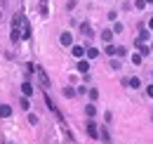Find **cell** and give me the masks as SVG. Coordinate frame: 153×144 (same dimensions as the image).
I'll return each mask as SVG.
<instances>
[{"label":"cell","instance_id":"1","mask_svg":"<svg viewBox=\"0 0 153 144\" xmlns=\"http://www.w3.org/2000/svg\"><path fill=\"white\" fill-rule=\"evenodd\" d=\"M87 135H90L92 140H99V130H97L94 121H87Z\"/></svg>","mask_w":153,"mask_h":144},{"label":"cell","instance_id":"2","mask_svg":"<svg viewBox=\"0 0 153 144\" xmlns=\"http://www.w3.org/2000/svg\"><path fill=\"white\" fill-rule=\"evenodd\" d=\"M59 40H61V45H71V43H73V36H71L68 31H64V33H61V38H59Z\"/></svg>","mask_w":153,"mask_h":144},{"label":"cell","instance_id":"3","mask_svg":"<svg viewBox=\"0 0 153 144\" xmlns=\"http://www.w3.org/2000/svg\"><path fill=\"white\" fill-rule=\"evenodd\" d=\"M38 76H40V83H42V88H50V78H47V73L38 69Z\"/></svg>","mask_w":153,"mask_h":144},{"label":"cell","instance_id":"4","mask_svg":"<svg viewBox=\"0 0 153 144\" xmlns=\"http://www.w3.org/2000/svg\"><path fill=\"white\" fill-rule=\"evenodd\" d=\"M0 116H2V118H7V116H12V109L7 106V104H0Z\"/></svg>","mask_w":153,"mask_h":144},{"label":"cell","instance_id":"5","mask_svg":"<svg viewBox=\"0 0 153 144\" xmlns=\"http://www.w3.org/2000/svg\"><path fill=\"white\" fill-rule=\"evenodd\" d=\"M21 92H24L26 97H31V94H33V85H31V83H24V85H21Z\"/></svg>","mask_w":153,"mask_h":144},{"label":"cell","instance_id":"6","mask_svg":"<svg viewBox=\"0 0 153 144\" xmlns=\"http://www.w3.org/2000/svg\"><path fill=\"white\" fill-rule=\"evenodd\" d=\"M78 71H80V73H87V71H90V64H87L85 59H82V62H78Z\"/></svg>","mask_w":153,"mask_h":144},{"label":"cell","instance_id":"7","mask_svg":"<svg viewBox=\"0 0 153 144\" xmlns=\"http://www.w3.org/2000/svg\"><path fill=\"white\" fill-rule=\"evenodd\" d=\"M101 38H104V40L108 43V40L113 38V28H104V31H101Z\"/></svg>","mask_w":153,"mask_h":144},{"label":"cell","instance_id":"8","mask_svg":"<svg viewBox=\"0 0 153 144\" xmlns=\"http://www.w3.org/2000/svg\"><path fill=\"white\" fill-rule=\"evenodd\" d=\"M10 38H12V43H19V40H21V33H19V28H12Z\"/></svg>","mask_w":153,"mask_h":144},{"label":"cell","instance_id":"9","mask_svg":"<svg viewBox=\"0 0 153 144\" xmlns=\"http://www.w3.org/2000/svg\"><path fill=\"white\" fill-rule=\"evenodd\" d=\"M94 57H99V50L97 47H87V59H94Z\"/></svg>","mask_w":153,"mask_h":144},{"label":"cell","instance_id":"10","mask_svg":"<svg viewBox=\"0 0 153 144\" xmlns=\"http://www.w3.org/2000/svg\"><path fill=\"white\" fill-rule=\"evenodd\" d=\"M82 54H85V47H82V45H76V47H73V57H82Z\"/></svg>","mask_w":153,"mask_h":144},{"label":"cell","instance_id":"11","mask_svg":"<svg viewBox=\"0 0 153 144\" xmlns=\"http://www.w3.org/2000/svg\"><path fill=\"white\" fill-rule=\"evenodd\" d=\"M127 85H130V88H141V80H139V78H130Z\"/></svg>","mask_w":153,"mask_h":144},{"label":"cell","instance_id":"12","mask_svg":"<svg viewBox=\"0 0 153 144\" xmlns=\"http://www.w3.org/2000/svg\"><path fill=\"white\" fill-rule=\"evenodd\" d=\"M40 14L47 17V0H40Z\"/></svg>","mask_w":153,"mask_h":144},{"label":"cell","instance_id":"13","mask_svg":"<svg viewBox=\"0 0 153 144\" xmlns=\"http://www.w3.org/2000/svg\"><path fill=\"white\" fill-rule=\"evenodd\" d=\"M99 137L104 140V144H111V137H108V132H106V130H101V132H99Z\"/></svg>","mask_w":153,"mask_h":144},{"label":"cell","instance_id":"14","mask_svg":"<svg viewBox=\"0 0 153 144\" xmlns=\"http://www.w3.org/2000/svg\"><path fill=\"white\" fill-rule=\"evenodd\" d=\"M85 113H87V116H94V113H97L94 104H87V106H85Z\"/></svg>","mask_w":153,"mask_h":144},{"label":"cell","instance_id":"15","mask_svg":"<svg viewBox=\"0 0 153 144\" xmlns=\"http://www.w3.org/2000/svg\"><path fill=\"white\" fill-rule=\"evenodd\" d=\"M80 31H82L85 36H92V28H90V24H82V26H80Z\"/></svg>","mask_w":153,"mask_h":144},{"label":"cell","instance_id":"16","mask_svg":"<svg viewBox=\"0 0 153 144\" xmlns=\"http://www.w3.org/2000/svg\"><path fill=\"white\" fill-rule=\"evenodd\" d=\"M149 38V28H139V40H146Z\"/></svg>","mask_w":153,"mask_h":144},{"label":"cell","instance_id":"17","mask_svg":"<svg viewBox=\"0 0 153 144\" xmlns=\"http://www.w3.org/2000/svg\"><path fill=\"white\" fill-rule=\"evenodd\" d=\"M73 94H76L73 88H64V97H73Z\"/></svg>","mask_w":153,"mask_h":144},{"label":"cell","instance_id":"18","mask_svg":"<svg viewBox=\"0 0 153 144\" xmlns=\"http://www.w3.org/2000/svg\"><path fill=\"white\" fill-rule=\"evenodd\" d=\"M104 52H106V54H115V45H106Z\"/></svg>","mask_w":153,"mask_h":144},{"label":"cell","instance_id":"19","mask_svg":"<svg viewBox=\"0 0 153 144\" xmlns=\"http://www.w3.org/2000/svg\"><path fill=\"white\" fill-rule=\"evenodd\" d=\"M28 123L36 125V123H38V116H36V113H28Z\"/></svg>","mask_w":153,"mask_h":144},{"label":"cell","instance_id":"20","mask_svg":"<svg viewBox=\"0 0 153 144\" xmlns=\"http://www.w3.org/2000/svg\"><path fill=\"white\" fill-rule=\"evenodd\" d=\"M90 99L97 102V99H99V90H90Z\"/></svg>","mask_w":153,"mask_h":144},{"label":"cell","instance_id":"21","mask_svg":"<svg viewBox=\"0 0 153 144\" xmlns=\"http://www.w3.org/2000/svg\"><path fill=\"white\" fill-rule=\"evenodd\" d=\"M132 64H137V66H141V54H134V57H132Z\"/></svg>","mask_w":153,"mask_h":144},{"label":"cell","instance_id":"22","mask_svg":"<svg viewBox=\"0 0 153 144\" xmlns=\"http://www.w3.org/2000/svg\"><path fill=\"white\" fill-rule=\"evenodd\" d=\"M28 106H31V102H28V97L24 94V99H21V109H28Z\"/></svg>","mask_w":153,"mask_h":144},{"label":"cell","instance_id":"23","mask_svg":"<svg viewBox=\"0 0 153 144\" xmlns=\"http://www.w3.org/2000/svg\"><path fill=\"white\" fill-rule=\"evenodd\" d=\"M115 54H118V57H125L127 50H125V47H115Z\"/></svg>","mask_w":153,"mask_h":144},{"label":"cell","instance_id":"24","mask_svg":"<svg viewBox=\"0 0 153 144\" xmlns=\"http://www.w3.org/2000/svg\"><path fill=\"white\" fill-rule=\"evenodd\" d=\"M134 5H137V7H139V10H144V7H146V5H149V2H146V0H137V2H134Z\"/></svg>","mask_w":153,"mask_h":144},{"label":"cell","instance_id":"25","mask_svg":"<svg viewBox=\"0 0 153 144\" xmlns=\"http://www.w3.org/2000/svg\"><path fill=\"white\" fill-rule=\"evenodd\" d=\"M123 31V24H113V33H120Z\"/></svg>","mask_w":153,"mask_h":144},{"label":"cell","instance_id":"26","mask_svg":"<svg viewBox=\"0 0 153 144\" xmlns=\"http://www.w3.org/2000/svg\"><path fill=\"white\" fill-rule=\"evenodd\" d=\"M146 94H149V97H153V85H149V88H146Z\"/></svg>","mask_w":153,"mask_h":144},{"label":"cell","instance_id":"27","mask_svg":"<svg viewBox=\"0 0 153 144\" xmlns=\"http://www.w3.org/2000/svg\"><path fill=\"white\" fill-rule=\"evenodd\" d=\"M149 31H153V17L149 19Z\"/></svg>","mask_w":153,"mask_h":144},{"label":"cell","instance_id":"28","mask_svg":"<svg viewBox=\"0 0 153 144\" xmlns=\"http://www.w3.org/2000/svg\"><path fill=\"white\" fill-rule=\"evenodd\" d=\"M146 2H153V0H146Z\"/></svg>","mask_w":153,"mask_h":144}]
</instances>
